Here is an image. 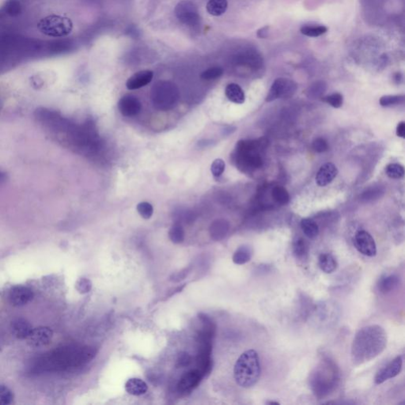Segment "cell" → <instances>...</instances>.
Masks as SVG:
<instances>
[{"label":"cell","instance_id":"cell-1","mask_svg":"<svg viewBox=\"0 0 405 405\" xmlns=\"http://www.w3.org/2000/svg\"><path fill=\"white\" fill-rule=\"evenodd\" d=\"M387 345L385 329L378 325L366 326L357 332L351 346V359L359 366L382 353Z\"/></svg>","mask_w":405,"mask_h":405},{"label":"cell","instance_id":"cell-2","mask_svg":"<svg viewBox=\"0 0 405 405\" xmlns=\"http://www.w3.org/2000/svg\"><path fill=\"white\" fill-rule=\"evenodd\" d=\"M94 355L89 347L64 346L58 348L37 360L35 370L38 371H63L89 362Z\"/></svg>","mask_w":405,"mask_h":405},{"label":"cell","instance_id":"cell-3","mask_svg":"<svg viewBox=\"0 0 405 405\" xmlns=\"http://www.w3.org/2000/svg\"><path fill=\"white\" fill-rule=\"evenodd\" d=\"M339 379L338 366L331 359L325 358L311 372L309 383L315 396L322 399L334 390Z\"/></svg>","mask_w":405,"mask_h":405},{"label":"cell","instance_id":"cell-4","mask_svg":"<svg viewBox=\"0 0 405 405\" xmlns=\"http://www.w3.org/2000/svg\"><path fill=\"white\" fill-rule=\"evenodd\" d=\"M261 373L260 358L257 351L248 350L240 355L234 367L235 381L242 388H249L254 386Z\"/></svg>","mask_w":405,"mask_h":405},{"label":"cell","instance_id":"cell-5","mask_svg":"<svg viewBox=\"0 0 405 405\" xmlns=\"http://www.w3.org/2000/svg\"><path fill=\"white\" fill-rule=\"evenodd\" d=\"M260 143L253 140H242L236 147V162L240 169L261 167L263 160L260 155Z\"/></svg>","mask_w":405,"mask_h":405},{"label":"cell","instance_id":"cell-6","mask_svg":"<svg viewBox=\"0 0 405 405\" xmlns=\"http://www.w3.org/2000/svg\"><path fill=\"white\" fill-rule=\"evenodd\" d=\"M179 98L178 89L174 84L166 81L157 82L151 90L153 105L158 110H172Z\"/></svg>","mask_w":405,"mask_h":405},{"label":"cell","instance_id":"cell-7","mask_svg":"<svg viewBox=\"0 0 405 405\" xmlns=\"http://www.w3.org/2000/svg\"><path fill=\"white\" fill-rule=\"evenodd\" d=\"M37 29L41 34L52 37H63L71 34L73 23L71 19L60 15H51L41 19Z\"/></svg>","mask_w":405,"mask_h":405},{"label":"cell","instance_id":"cell-8","mask_svg":"<svg viewBox=\"0 0 405 405\" xmlns=\"http://www.w3.org/2000/svg\"><path fill=\"white\" fill-rule=\"evenodd\" d=\"M297 89V84L289 78H279L274 81L266 97L270 103L278 98H288L293 96Z\"/></svg>","mask_w":405,"mask_h":405},{"label":"cell","instance_id":"cell-9","mask_svg":"<svg viewBox=\"0 0 405 405\" xmlns=\"http://www.w3.org/2000/svg\"><path fill=\"white\" fill-rule=\"evenodd\" d=\"M354 245L359 253L366 257H375L377 254L375 241L367 231H358L354 238Z\"/></svg>","mask_w":405,"mask_h":405},{"label":"cell","instance_id":"cell-10","mask_svg":"<svg viewBox=\"0 0 405 405\" xmlns=\"http://www.w3.org/2000/svg\"><path fill=\"white\" fill-rule=\"evenodd\" d=\"M403 366V358L401 355L396 357L384 368L381 369L376 374L374 381L377 385H381L388 380L399 375Z\"/></svg>","mask_w":405,"mask_h":405},{"label":"cell","instance_id":"cell-11","mask_svg":"<svg viewBox=\"0 0 405 405\" xmlns=\"http://www.w3.org/2000/svg\"><path fill=\"white\" fill-rule=\"evenodd\" d=\"M176 15L179 20L187 25H193L199 19L196 8L192 3H180L176 8Z\"/></svg>","mask_w":405,"mask_h":405},{"label":"cell","instance_id":"cell-12","mask_svg":"<svg viewBox=\"0 0 405 405\" xmlns=\"http://www.w3.org/2000/svg\"><path fill=\"white\" fill-rule=\"evenodd\" d=\"M34 298V292L28 287L16 286L10 290L9 299L15 307H23L28 304Z\"/></svg>","mask_w":405,"mask_h":405},{"label":"cell","instance_id":"cell-13","mask_svg":"<svg viewBox=\"0 0 405 405\" xmlns=\"http://www.w3.org/2000/svg\"><path fill=\"white\" fill-rule=\"evenodd\" d=\"M118 109L125 117H134L141 111L142 105L137 97L132 95H125L118 103Z\"/></svg>","mask_w":405,"mask_h":405},{"label":"cell","instance_id":"cell-14","mask_svg":"<svg viewBox=\"0 0 405 405\" xmlns=\"http://www.w3.org/2000/svg\"><path fill=\"white\" fill-rule=\"evenodd\" d=\"M52 336L53 333L52 329L48 327H39L33 329L27 340L30 345L36 348H40L50 344Z\"/></svg>","mask_w":405,"mask_h":405},{"label":"cell","instance_id":"cell-15","mask_svg":"<svg viewBox=\"0 0 405 405\" xmlns=\"http://www.w3.org/2000/svg\"><path fill=\"white\" fill-rule=\"evenodd\" d=\"M202 374L199 370H191L186 372L180 377L177 385L180 392H189L199 385Z\"/></svg>","mask_w":405,"mask_h":405},{"label":"cell","instance_id":"cell-16","mask_svg":"<svg viewBox=\"0 0 405 405\" xmlns=\"http://www.w3.org/2000/svg\"><path fill=\"white\" fill-rule=\"evenodd\" d=\"M153 77H154V73L149 70L138 71L134 74H132V76L128 79L126 82L127 88L130 90L140 89V88L148 85L152 81Z\"/></svg>","mask_w":405,"mask_h":405},{"label":"cell","instance_id":"cell-17","mask_svg":"<svg viewBox=\"0 0 405 405\" xmlns=\"http://www.w3.org/2000/svg\"><path fill=\"white\" fill-rule=\"evenodd\" d=\"M337 174H338V169L334 164L331 163V162L324 164L317 173V184L322 187L328 185L336 178Z\"/></svg>","mask_w":405,"mask_h":405},{"label":"cell","instance_id":"cell-18","mask_svg":"<svg viewBox=\"0 0 405 405\" xmlns=\"http://www.w3.org/2000/svg\"><path fill=\"white\" fill-rule=\"evenodd\" d=\"M11 328L14 337L19 340L28 338L33 330L31 324L24 318H17L14 320L11 325Z\"/></svg>","mask_w":405,"mask_h":405},{"label":"cell","instance_id":"cell-19","mask_svg":"<svg viewBox=\"0 0 405 405\" xmlns=\"http://www.w3.org/2000/svg\"><path fill=\"white\" fill-rule=\"evenodd\" d=\"M399 283V278L395 274L384 275L380 278L377 288L382 294H388L397 287Z\"/></svg>","mask_w":405,"mask_h":405},{"label":"cell","instance_id":"cell-20","mask_svg":"<svg viewBox=\"0 0 405 405\" xmlns=\"http://www.w3.org/2000/svg\"><path fill=\"white\" fill-rule=\"evenodd\" d=\"M318 265L325 273L331 274L338 268V262L330 253H322L318 257Z\"/></svg>","mask_w":405,"mask_h":405},{"label":"cell","instance_id":"cell-21","mask_svg":"<svg viewBox=\"0 0 405 405\" xmlns=\"http://www.w3.org/2000/svg\"><path fill=\"white\" fill-rule=\"evenodd\" d=\"M125 390L133 396H141L147 392V385L143 380L134 377L125 383Z\"/></svg>","mask_w":405,"mask_h":405},{"label":"cell","instance_id":"cell-22","mask_svg":"<svg viewBox=\"0 0 405 405\" xmlns=\"http://www.w3.org/2000/svg\"><path fill=\"white\" fill-rule=\"evenodd\" d=\"M226 96L228 100L236 104H242L245 103L246 96L242 87L236 83H231L227 85L225 89Z\"/></svg>","mask_w":405,"mask_h":405},{"label":"cell","instance_id":"cell-23","mask_svg":"<svg viewBox=\"0 0 405 405\" xmlns=\"http://www.w3.org/2000/svg\"><path fill=\"white\" fill-rule=\"evenodd\" d=\"M228 8L227 0H209L207 4V11L213 16H221Z\"/></svg>","mask_w":405,"mask_h":405},{"label":"cell","instance_id":"cell-24","mask_svg":"<svg viewBox=\"0 0 405 405\" xmlns=\"http://www.w3.org/2000/svg\"><path fill=\"white\" fill-rule=\"evenodd\" d=\"M293 253L297 260L304 261L308 258L309 248L303 238L296 239L293 244Z\"/></svg>","mask_w":405,"mask_h":405},{"label":"cell","instance_id":"cell-25","mask_svg":"<svg viewBox=\"0 0 405 405\" xmlns=\"http://www.w3.org/2000/svg\"><path fill=\"white\" fill-rule=\"evenodd\" d=\"M253 256V250L248 246H240L233 257V261L237 264H244L249 262Z\"/></svg>","mask_w":405,"mask_h":405},{"label":"cell","instance_id":"cell-26","mask_svg":"<svg viewBox=\"0 0 405 405\" xmlns=\"http://www.w3.org/2000/svg\"><path fill=\"white\" fill-rule=\"evenodd\" d=\"M303 35L311 37H318L326 34L328 28L322 25H304L300 28Z\"/></svg>","mask_w":405,"mask_h":405},{"label":"cell","instance_id":"cell-27","mask_svg":"<svg viewBox=\"0 0 405 405\" xmlns=\"http://www.w3.org/2000/svg\"><path fill=\"white\" fill-rule=\"evenodd\" d=\"M301 228L306 236L311 239L317 238L319 234L318 224L311 219H303L301 221Z\"/></svg>","mask_w":405,"mask_h":405},{"label":"cell","instance_id":"cell-28","mask_svg":"<svg viewBox=\"0 0 405 405\" xmlns=\"http://www.w3.org/2000/svg\"><path fill=\"white\" fill-rule=\"evenodd\" d=\"M228 231V223L225 220H220L214 222L211 227V234L215 239H221L225 236Z\"/></svg>","mask_w":405,"mask_h":405},{"label":"cell","instance_id":"cell-29","mask_svg":"<svg viewBox=\"0 0 405 405\" xmlns=\"http://www.w3.org/2000/svg\"><path fill=\"white\" fill-rule=\"evenodd\" d=\"M272 196L274 199L279 205H285L288 204L290 200V195L288 191L282 186H275L272 189Z\"/></svg>","mask_w":405,"mask_h":405},{"label":"cell","instance_id":"cell-30","mask_svg":"<svg viewBox=\"0 0 405 405\" xmlns=\"http://www.w3.org/2000/svg\"><path fill=\"white\" fill-rule=\"evenodd\" d=\"M385 173L388 177L392 179H399L403 177L404 175V169L403 167L399 164L391 163L388 164L385 169Z\"/></svg>","mask_w":405,"mask_h":405},{"label":"cell","instance_id":"cell-31","mask_svg":"<svg viewBox=\"0 0 405 405\" xmlns=\"http://www.w3.org/2000/svg\"><path fill=\"white\" fill-rule=\"evenodd\" d=\"M404 96L403 95H385L380 98L379 103L381 106L388 107V106L399 105L403 103Z\"/></svg>","mask_w":405,"mask_h":405},{"label":"cell","instance_id":"cell-32","mask_svg":"<svg viewBox=\"0 0 405 405\" xmlns=\"http://www.w3.org/2000/svg\"><path fill=\"white\" fill-rule=\"evenodd\" d=\"M326 85L324 82H316L312 84L307 89V94L310 97H319L326 91Z\"/></svg>","mask_w":405,"mask_h":405},{"label":"cell","instance_id":"cell-33","mask_svg":"<svg viewBox=\"0 0 405 405\" xmlns=\"http://www.w3.org/2000/svg\"><path fill=\"white\" fill-rule=\"evenodd\" d=\"M14 399L12 391L6 385H0V405L12 403Z\"/></svg>","mask_w":405,"mask_h":405},{"label":"cell","instance_id":"cell-34","mask_svg":"<svg viewBox=\"0 0 405 405\" xmlns=\"http://www.w3.org/2000/svg\"><path fill=\"white\" fill-rule=\"evenodd\" d=\"M169 235L172 242L174 243H180L184 240V230L181 226L176 224L170 229Z\"/></svg>","mask_w":405,"mask_h":405},{"label":"cell","instance_id":"cell-35","mask_svg":"<svg viewBox=\"0 0 405 405\" xmlns=\"http://www.w3.org/2000/svg\"><path fill=\"white\" fill-rule=\"evenodd\" d=\"M223 74V68L220 67H211L201 74L200 77L204 80H213L220 78Z\"/></svg>","mask_w":405,"mask_h":405},{"label":"cell","instance_id":"cell-36","mask_svg":"<svg viewBox=\"0 0 405 405\" xmlns=\"http://www.w3.org/2000/svg\"><path fill=\"white\" fill-rule=\"evenodd\" d=\"M137 211L141 217L149 220L152 216L154 209L150 202H141L137 205Z\"/></svg>","mask_w":405,"mask_h":405},{"label":"cell","instance_id":"cell-37","mask_svg":"<svg viewBox=\"0 0 405 405\" xmlns=\"http://www.w3.org/2000/svg\"><path fill=\"white\" fill-rule=\"evenodd\" d=\"M225 162L221 158H217L212 164L211 171L214 177H219L223 174V172L225 170Z\"/></svg>","mask_w":405,"mask_h":405},{"label":"cell","instance_id":"cell-38","mask_svg":"<svg viewBox=\"0 0 405 405\" xmlns=\"http://www.w3.org/2000/svg\"><path fill=\"white\" fill-rule=\"evenodd\" d=\"M343 96L339 93H333L325 97L324 100L334 108H340L343 105Z\"/></svg>","mask_w":405,"mask_h":405},{"label":"cell","instance_id":"cell-39","mask_svg":"<svg viewBox=\"0 0 405 405\" xmlns=\"http://www.w3.org/2000/svg\"><path fill=\"white\" fill-rule=\"evenodd\" d=\"M313 149L318 153L326 152L329 150V144L323 138H318L313 142Z\"/></svg>","mask_w":405,"mask_h":405},{"label":"cell","instance_id":"cell-40","mask_svg":"<svg viewBox=\"0 0 405 405\" xmlns=\"http://www.w3.org/2000/svg\"><path fill=\"white\" fill-rule=\"evenodd\" d=\"M7 12L10 15L16 16L20 13V4L16 0H11L7 5Z\"/></svg>","mask_w":405,"mask_h":405},{"label":"cell","instance_id":"cell-41","mask_svg":"<svg viewBox=\"0 0 405 405\" xmlns=\"http://www.w3.org/2000/svg\"><path fill=\"white\" fill-rule=\"evenodd\" d=\"M90 282L88 279H81L80 280H78V283H77L76 287L77 290L80 292V293H87L89 292V290H90Z\"/></svg>","mask_w":405,"mask_h":405},{"label":"cell","instance_id":"cell-42","mask_svg":"<svg viewBox=\"0 0 405 405\" xmlns=\"http://www.w3.org/2000/svg\"><path fill=\"white\" fill-rule=\"evenodd\" d=\"M396 135H397L398 137L403 138V139L405 137V122H403V121H402L397 125Z\"/></svg>","mask_w":405,"mask_h":405},{"label":"cell","instance_id":"cell-43","mask_svg":"<svg viewBox=\"0 0 405 405\" xmlns=\"http://www.w3.org/2000/svg\"><path fill=\"white\" fill-rule=\"evenodd\" d=\"M268 29H269L268 26H265L264 28L259 30L258 31H257V37H260V38H266V37H268L267 34L268 33Z\"/></svg>","mask_w":405,"mask_h":405},{"label":"cell","instance_id":"cell-44","mask_svg":"<svg viewBox=\"0 0 405 405\" xmlns=\"http://www.w3.org/2000/svg\"><path fill=\"white\" fill-rule=\"evenodd\" d=\"M266 403H267V404H270V405H271V404L279 405V404H280V403H279V402H276V401H268V402H266Z\"/></svg>","mask_w":405,"mask_h":405},{"label":"cell","instance_id":"cell-45","mask_svg":"<svg viewBox=\"0 0 405 405\" xmlns=\"http://www.w3.org/2000/svg\"><path fill=\"white\" fill-rule=\"evenodd\" d=\"M2 176H3V175L1 174V173H0V178H1V177H2Z\"/></svg>","mask_w":405,"mask_h":405}]
</instances>
